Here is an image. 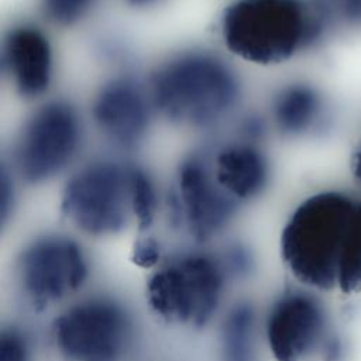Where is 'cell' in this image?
<instances>
[{
	"label": "cell",
	"mask_w": 361,
	"mask_h": 361,
	"mask_svg": "<svg viewBox=\"0 0 361 361\" xmlns=\"http://www.w3.org/2000/svg\"><path fill=\"white\" fill-rule=\"evenodd\" d=\"M283 265L316 292L361 293V192L320 183L288 207L278 233Z\"/></svg>",
	"instance_id": "3"
},
{
	"label": "cell",
	"mask_w": 361,
	"mask_h": 361,
	"mask_svg": "<svg viewBox=\"0 0 361 361\" xmlns=\"http://www.w3.org/2000/svg\"><path fill=\"white\" fill-rule=\"evenodd\" d=\"M206 141L216 179L245 213L275 193L282 151L271 137L231 126Z\"/></svg>",
	"instance_id": "14"
},
{
	"label": "cell",
	"mask_w": 361,
	"mask_h": 361,
	"mask_svg": "<svg viewBox=\"0 0 361 361\" xmlns=\"http://www.w3.org/2000/svg\"><path fill=\"white\" fill-rule=\"evenodd\" d=\"M90 276V257L83 238L68 227L32 233L16 258V281L34 310H48L75 298Z\"/></svg>",
	"instance_id": "12"
},
{
	"label": "cell",
	"mask_w": 361,
	"mask_h": 361,
	"mask_svg": "<svg viewBox=\"0 0 361 361\" xmlns=\"http://www.w3.org/2000/svg\"><path fill=\"white\" fill-rule=\"evenodd\" d=\"M0 220L1 228L6 230L8 224L14 221L23 203V196L28 192L23 188L17 178L3 165H0Z\"/></svg>",
	"instance_id": "18"
},
{
	"label": "cell",
	"mask_w": 361,
	"mask_h": 361,
	"mask_svg": "<svg viewBox=\"0 0 361 361\" xmlns=\"http://www.w3.org/2000/svg\"><path fill=\"white\" fill-rule=\"evenodd\" d=\"M83 39L92 72L138 66L147 58L127 30L107 24L106 20L87 32Z\"/></svg>",
	"instance_id": "17"
},
{
	"label": "cell",
	"mask_w": 361,
	"mask_h": 361,
	"mask_svg": "<svg viewBox=\"0 0 361 361\" xmlns=\"http://www.w3.org/2000/svg\"><path fill=\"white\" fill-rule=\"evenodd\" d=\"M164 247L154 231L135 234L133 259L141 268H155L164 259Z\"/></svg>",
	"instance_id": "21"
},
{
	"label": "cell",
	"mask_w": 361,
	"mask_h": 361,
	"mask_svg": "<svg viewBox=\"0 0 361 361\" xmlns=\"http://www.w3.org/2000/svg\"><path fill=\"white\" fill-rule=\"evenodd\" d=\"M142 71L162 133L179 142L224 133L258 87L209 34L169 41L147 54Z\"/></svg>",
	"instance_id": "1"
},
{
	"label": "cell",
	"mask_w": 361,
	"mask_h": 361,
	"mask_svg": "<svg viewBox=\"0 0 361 361\" xmlns=\"http://www.w3.org/2000/svg\"><path fill=\"white\" fill-rule=\"evenodd\" d=\"M347 169L351 185L361 192V128L357 131L348 149Z\"/></svg>",
	"instance_id": "23"
},
{
	"label": "cell",
	"mask_w": 361,
	"mask_h": 361,
	"mask_svg": "<svg viewBox=\"0 0 361 361\" xmlns=\"http://www.w3.org/2000/svg\"><path fill=\"white\" fill-rule=\"evenodd\" d=\"M262 322L248 300L235 302L221 317L217 336L219 361H259Z\"/></svg>",
	"instance_id": "16"
},
{
	"label": "cell",
	"mask_w": 361,
	"mask_h": 361,
	"mask_svg": "<svg viewBox=\"0 0 361 361\" xmlns=\"http://www.w3.org/2000/svg\"><path fill=\"white\" fill-rule=\"evenodd\" d=\"M52 193L62 226L83 240H116L161 224L164 171L152 155L94 147Z\"/></svg>",
	"instance_id": "2"
},
{
	"label": "cell",
	"mask_w": 361,
	"mask_h": 361,
	"mask_svg": "<svg viewBox=\"0 0 361 361\" xmlns=\"http://www.w3.org/2000/svg\"><path fill=\"white\" fill-rule=\"evenodd\" d=\"M212 245L189 244L165 255L152 269L145 298L151 312L162 322L197 330L220 313L233 278L221 250Z\"/></svg>",
	"instance_id": "7"
},
{
	"label": "cell",
	"mask_w": 361,
	"mask_h": 361,
	"mask_svg": "<svg viewBox=\"0 0 361 361\" xmlns=\"http://www.w3.org/2000/svg\"><path fill=\"white\" fill-rule=\"evenodd\" d=\"M176 0H113V8L130 18H148L161 14Z\"/></svg>",
	"instance_id": "22"
},
{
	"label": "cell",
	"mask_w": 361,
	"mask_h": 361,
	"mask_svg": "<svg viewBox=\"0 0 361 361\" xmlns=\"http://www.w3.org/2000/svg\"><path fill=\"white\" fill-rule=\"evenodd\" d=\"M27 8L62 38H83L106 20L113 0H28Z\"/></svg>",
	"instance_id": "15"
},
{
	"label": "cell",
	"mask_w": 361,
	"mask_h": 361,
	"mask_svg": "<svg viewBox=\"0 0 361 361\" xmlns=\"http://www.w3.org/2000/svg\"><path fill=\"white\" fill-rule=\"evenodd\" d=\"M63 41L27 7L3 21L0 82L14 109L41 102L66 87Z\"/></svg>",
	"instance_id": "10"
},
{
	"label": "cell",
	"mask_w": 361,
	"mask_h": 361,
	"mask_svg": "<svg viewBox=\"0 0 361 361\" xmlns=\"http://www.w3.org/2000/svg\"><path fill=\"white\" fill-rule=\"evenodd\" d=\"M207 34L261 80L302 68L338 32L320 0H220Z\"/></svg>",
	"instance_id": "4"
},
{
	"label": "cell",
	"mask_w": 361,
	"mask_h": 361,
	"mask_svg": "<svg viewBox=\"0 0 361 361\" xmlns=\"http://www.w3.org/2000/svg\"><path fill=\"white\" fill-rule=\"evenodd\" d=\"M142 66L92 72L80 96L94 147L124 157L152 155L164 133Z\"/></svg>",
	"instance_id": "8"
},
{
	"label": "cell",
	"mask_w": 361,
	"mask_h": 361,
	"mask_svg": "<svg viewBox=\"0 0 361 361\" xmlns=\"http://www.w3.org/2000/svg\"><path fill=\"white\" fill-rule=\"evenodd\" d=\"M255 97L281 151L320 145L338 131L341 114L336 96L303 68L258 80Z\"/></svg>",
	"instance_id": "9"
},
{
	"label": "cell",
	"mask_w": 361,
	"mask_h": 361,
	"mask_svg": "<svg viewBox=\"0 0 361 361\" xmlns=\"http://www.w3.org/2000/svg\"><path fill=\"white\" fill-rule=\"evenodd\" d=\"M319 293L299 285L282 290L268 306L262 319V338L275 361L340 360L343 345Z\"/></svg>",
	"instance_id": "13"
},
{
	"label": "cell",
	"mask_w": 361,
	"mask_h": 361,
	"mask_svg": "<svg viewBox=\"0 0 361 361\" xmlns=\"http://www.w3.org/2000/svg\"><path fill=\"white\" fill-rule=\"evenodd\" d=\"M93 148L80 92L66 86L14 109L3 135L0 164L28 193L54 192Z\"/></svg>",
	"instance_id": "5"
},
{
	"label": "cell",
	"mask_w": 361,
	"mask_h": 361,
	"mask_svg": "<svg viewBox=\"0 0 361 361\" xmlns=\"http://www.w3.org/2000/svg\"><path fill=\"white\" fill-rule=\"evenodd\" d=\"M162 166V224L189 244L212 245L227 238L245 212L216 179L207 141L180 142Z\"/></svg>",
	"instance_id": "6"
},
{
	"label": "cell",
	"mask_w": 361,
	"mask_h": 361,
	"mask_svg": "<svg viewBox=\"0 0 361 361\" xmlns=\"http://www.w3.org/2000/svg\"><path fill=\"white\" fill-rule=\"evenodd\" d=\"M49 337L58 361H127L138 326L126 302L99 292L66 305L52 320Z\"/></svg>",
	"instance_id": "11"
},
{
	"label": "cell",
	"mask_w": 361,
	"mask_h": 361,
	"mask_svg": "<svg viewBox=\"0 0 361 361\" xmlns=\"http://www.w3.org/2000/svg\"><path fill=\"white\" fill-rule=\"evenodd\" d=\"M337 32L361 31V0H320Z\"/></svg>",
	"instance_id": "20"
},
{
	"label": "cell",
	"mask_w": 361,
	"mask_h": 361,
	"mask_svg": "<svg viewBox=\"0 0 361 361\" xmlns=\"http://www.w3.org/2000/svg\"><path fill=\"white\" fill-rule=\"evenodd\" d=\"M0 361H34L31 340L17 326H7L0 333Z\"/></svg>",
	"instance_id": "19"
}]
</instances>
